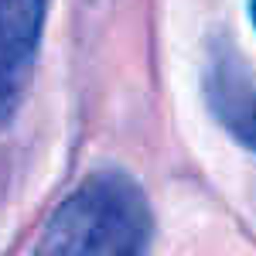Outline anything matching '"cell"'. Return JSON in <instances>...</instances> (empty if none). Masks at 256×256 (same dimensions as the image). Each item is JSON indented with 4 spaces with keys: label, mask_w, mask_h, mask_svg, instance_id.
<instances>
[{
    "label": "cell",
    "mask_w": 256,
    "mask_h": 256,
    "mask_svg": "<svg viewBox=\"0 0 256 256\" xmlns=\"http://www.w3.org/2000/svg\"><path fill=\"white\" fill-rule=\"evenodd\" d=\"M250 18H253V28H256V0H250Z\"/></svg>",
    "instance_id": "4"
},
{
    "label": "cell",
    "mask_w": 256,
    "mask_h": 256,
    "mask_svg": "<svg viewBox=\"0 0 256 256\" xmlns=\"http://www.w3.org/2000/svg\"><path fill=\"white\" fill-rule=\"evenodd\" d=\"M150 205L123 171H96L48 216L31 256H147Z\"/></svg>",
    "instance_id": "1"
},
{
    "label": "cell",
    "mask_w": 256,
    "mask_h": 256,
    "mask_svg": "<svg viewBox=\"0 0 256 256\" xmlns=\"http://www.w3.org/2000/svg\"><path fill=\"white\" fill-rule=\"evenodd\" d=\"M52 0H0V126L18 116L34 82Z\"/></svg>",
    "instance_id": "2"
},
{
    "label": "cell",
    "mask_w": 256,
    "mask_h": 256,
    "mask_svg": "<svg viewBox=\"0 0 256 256\" xmlns=\"http://www.w3.org/2000/svg\"><path fill=\"white\" fill-rule=\"evenodd\" d=\"M212 102L218 106V113L229 123V130L256 154V92L242 96L236 86H232V92H216Z\"/></svg>",
    "instance_id": "3"
}]
</instances>
